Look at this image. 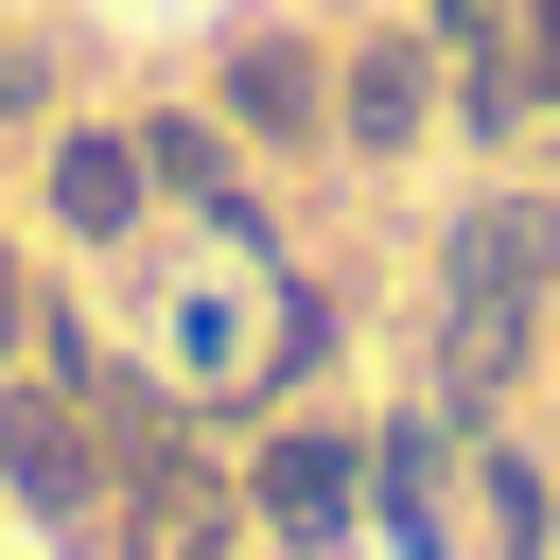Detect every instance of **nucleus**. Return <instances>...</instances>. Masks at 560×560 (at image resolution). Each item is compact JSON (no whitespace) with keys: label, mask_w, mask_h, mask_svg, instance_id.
<instances>
[{"label":"nucleus","mask_w":560,"mask_h":560,"mask_svg":"<svg viewBox=\"0 0 560 560\" xmlns=\"http://www.w3.org/2000/svg\"><path fill=\"white\" fill-rule=\"evenodd\" d=\"M0 368H18V262H0Z\"/></svg>","instance_id":"9d476101"},{"label":"nucleus","mask_w":560,"mask_h":560,"mask_svg":"<svg viewBox=\"0 0 560 560\" xmlns=\"http://www.w3.org/2000/svg\"><path fill=\"white\" fill-rule=\"evenodd\" d=\"M0 472H18V490H35V508H52V525H70V508H88V490H105V472H88V438H70V420H52V402H0Z\"/></svg>","instance_id":"20e7f679"},{"label":"nucleus","mask_w":560,"mask_h":560,"mask_svg":"<svg viewBox=\"0 0 560 560\" xmlns=\"http://www.w3.org/2000/svg\"><path fill=\"white\" fill-rule=\"evenodd\" d=\"M228 122H262V140H315V52L245 35V52H228Z\"/></svg>","instance_id":"39448f33"},{"label":"nucleus","mask_w":560,"mask_h":560,"mask_svg":"<svg viewBox=\"0 0 560 560\" xmlns=\"http://www.w3.org/2000/svg\"><path fill=\"white\" fill-rule=\"evenodd\" d=\"M350 490H368V455H350V438H280V455H262V525H280V542H332V525H350Z\"/></svg>","instance_id":"7ed1b4c3"},{"label":"nucleus","mask_w":560,"mask_h":560,"mask_svg":"<svg viewBox=\"0 0 560 560\" xmlns=\"http://www.w3.org/2000/svg\"><path fill=\"white\" fill-rule=\"evenodd\" d=\"M140 192H158V158H140V140H52V228L122 245V228H140Z\"/></svg>","instance_id":"f03ea898"},{"label":"nucleus","mask_w":560,"mask_h":560,"mask_svg":"<svg viewBox=\"0 0 560 560\" xmlns=\"http://www.w3.org/2000/svg\"><path fill=\"white\" fill-rule=\"evenodd\" d=\"M420 88H438V70H420V35H385V52H350V105H332V122L385 158V140H420Z\"/></svg>","instance_id":"423d86ee"},{"label":"nucleus","mask_w":560,"mask_h":560,"mask_svg":"<svg viewBox=\"0 0 560 560\" xmlns=\"http://www.w3.org/2000/svg\"><path fill=\"white\" fill-rule=\"evenodd\" d=\"M368 490H385V525H402V542L438 560V438H420V420H402V438L368 455Z\"/></svg>","instance_id":"0eeeda50"},{"label":"nucleus","mask_w":560,"mask_h":560,"mask_svg":"<svg viewBox=\"0 0 560 560\" xmlns=\"http://www.w3.org/2000/svg\"><path fill=\"white\" fill-rule=\"evenodd\" d=\"M542 262H560V210H525V192H490V210L455 228V332H438V385H455V402H508V385H525V298H542Z\"/></svg>","instance_id":"f257e3e1"},{"label":"nucleus","mask_w":560,"mask_h":560,"mask_svg":"<svg viewBox=\"0 0 560 560\" xmlns=\"http://www.w3.org/2000/svg\"><path fill=\"white\" fill-rule=\"evenodd\" d=\"M525 88H560V0H542V18H525Z\"/></svg>","instance_id":"1a4fd4ad"},{"label":"nucleus","mask_w":560,"mask_h":560,"mask_svg":"<svg viewBox=\"0 0 560 560\" xmlns=\"http://www.w3.org/2000/svg\"><path fill=\"white\" fill-rule=\"evenodd\" d=\"M490 542H508V560H542V472H525V455H490Z\"/></svg>","instance_id":"6e6552de"}]
</instances>
